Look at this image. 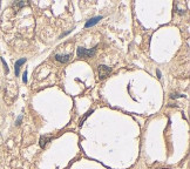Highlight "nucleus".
Segmentation results:
<instances>
[{
    "label": "nucleus",
    "mask_w": 190,
    "mask_h": 169,
    "mask_svg": "<svg viewBox=\"0 0 190 169\" xmlns=\"http://www.w3.org/2000/svg\"><path fill=\"white\" fill-rule=\"evenodd\" d=\"M71 56H72V54H65V55H61V54H55V60H56V61H59V62H62V64H65V62L69 61Z\"/></svg>",
    "instance_id": "7ed1b4c3"
},
{
    "label": "nucleus",
    "mask_w": 190,
    "mask_h": 169,
    "mask_svg": "<svg viewBox=\"0 0 190 169\" xmlns=\"http://www.w3.org/2000/svg\"><path fill=\"white\" fill-rule=\"evenodd\" d=\"M50 141V138H48V136H41L40 138V147H45V146L47 145V142Z\"/></svg>",
    "instance_id": "423d86ee"
},
{
    "label": "nucleus",
    "mask_w": 190,
    "mask_h": 169,
    "mask_svg": "<svg viewBox=\"0 0 190 169\" xmlns=\"http://www.w3.org/2000/svg\"><path fill=\"white\" fill-rule=\"evenodd\" d=\"M103 17L102 15H99V17H95V18H92V19H89L86 24H85V27L86 28H89V27H92V26H94V25H96L101 19H102Z\"/></svg>",
    "instance_id": "20e7f679"
},
{
    "label": "nucleus",
    "mask_w": 190,
    "mask_h": 169,
    "mask_svg": "<svg viewBox=\"0 0 190 169\" xmlns=\"http://www.w3.org/2000/svg\"><path fill=\"white\" fill-rule=\"evenodd\" d=\"M25 62H26V59H25V58L20 59V60H18V61L15 62V67H14L15 75H19V73H20V67H21V65H24Z\"/></svg>",
    "instance_id": "39448f33"
},
{
    "label": "nucleus",
    "mask_w": 190,
    "mask_h": 169,
    "mask_svg": "<svg viewBox=\"0 0 190 169\" xmlns=\"http://www.w3.org/2000/svg\"><path fill=\"white\" fill-rule=\"evenodd\" d=\"M14 5H15L17 7H19V8H20V7H23V6H25V5H27V2H25V1H18V2H15Z\"/></svg>",
    "instance_id": "6e6552de"
},
{
    "label": "nucleus",
    "mask_w": 190,
    "mask_h": 169,
    "mask_svg": "<svg viewBox=\"0 0 190 169\" xmlns=\"http://www.w3.org/2000/svg\"><path fill=\"white\" fill-rule=\"evenodd\" d=\"M21 120H23V116H19V118L17 119V121H15V124H17V126H19V124H20V122H21Z\"/></svg>",
    "instance_id": "9b49d317"
},
{
    "label": "nucleus",
    "mask_w": 190,
    "mask_h": 169,
    "mask_svg": "<svg viewBox=\"0 0 190 169\" xmlns=\"http://www.w3.org/2000/svg\"><path fill=\"white\" fill-rule=\"evenodd\" d=\"M23 81H24L25 83L27 82V71H25L24 75H23Z\"/></svg>",
    "instance_id": "9d476101"
},
{
    "label": "nucleus",
    "mask_w": 190,
    "mask_h": 169,
    "mask_svg": "<svg viewBox=\"0 0 190 169\" xmlns=\"http://www.w3.org/2000/svg\"><path fill=\"white\" fill-rule=\"evenodd\" d=\"M97 71H99V79L103 80V79H106L109 75V73L112 72V68L108 67V66H106V65H100L99 68H97Z\"/></svg>",
    "instance_id": "f03ea898"
},
{
    "label": "nucleus",
    "mask_w": 190,
    "mask_h": 169,
    "mask_svg": "<svg viewBox=\"0 0 190 169\" xmlns=\"http://www.w3.org/2000/svg\"><path fill=\"white\" fill-rule=\"evenodd\" d=\"M156 73H157V78H159V79H161V78H162V74H161V72H160V70H157Z\"/></svg>",
    "instance_id": "f8f14e48"
},
{
    "label": "nucleus",
    "mask_w": 190,
    "mask_h": 169,
    "mask_svg": "<svg viewBox=\"0 0 190 169\" xmlns=\"http://www.w3.org/2000/svg\"><path fill=\"white\" fill-rule=\"evenodd\" d=\"M93 112H94L93 109H91V110H88V112H87V113L85 114V116L82 118V120H80V123H79V124H80V126H82V124H83V122L86 121V119H87V118H88V116H89V115H91V114H92Z\"/></svg>",
    "instance_id": "0eeeda50"
},
{
    "label": "nucleus",
    "mask_w": 190,
    "mask_h": 169,
    "mask_svg": "<svg viewBox=\"0 0 190 169\" xmlns=\"http://www.w3.org/2000/svg\"><path fill=\"white\" fill-rule=\"evenodd\" d=\"M184 97L183 94H175V93L170 94V97H172V99H176V97Z\"/></svg>",
    "instance_id": "1a4fd4ad"
},
{
    "label": "nucleus",
    "mask_w": 190,
    "mask_h": 169,
    "mask_svg": "<svg viewBox=\"0 0 190 169\" xmlns=\"http://www.w3.org/2000/svg\"><path fill=\"white\" fill-rule=\"evenodd\" d=\"M95 53H96V47L92 49H86L83 47H77L76 49V54L79 58H92L94 56Z\"/></svg>",
    "instance_id": "f257e3e1"
}]
</instances>
